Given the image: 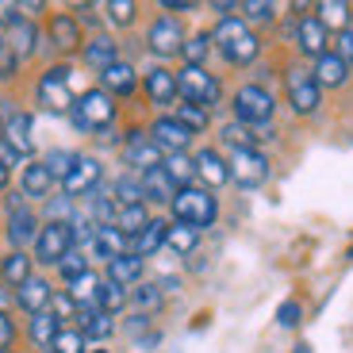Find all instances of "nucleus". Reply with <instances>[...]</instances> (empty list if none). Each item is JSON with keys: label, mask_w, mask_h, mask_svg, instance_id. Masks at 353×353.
<instances>
[{"label": "nucleus", "mask_w": 353, "mask_h": 353, "mask_svg": "<svg viewBox=\"0 0 353 353\" xmlns=\"http://www.w3.org/2000/svg\"><path fill=\"white\" fill-rule=\"evenodd\" d=\"M169 208H173V219L176 223H185V227H192V230H208L215 223V215H219L215 196L208 192V188H196V185L176 188V196H173Z\"/></svg>", "instance_id": "2"}, {"label": "nucleus", "mask_w": 353, "mask_h": 353, "mask_svg": "<svg viewBox=\"0 0 353 353\" xmlns=\"http://www.w3.org/2000/svg\"><path fill=\"white\" fill-rule=\"evenodd\" d=\"M100 176H104L100 161H97V158H88V154H77V161H73L70 176L62 181V192L70 196V200H77V196H88L92 188L100 185Z\"/></svg>", "instance_id": "13"}, {"label": "nucleus", "mask_w": 353, "mask_h": 353, "mask_svg": "<svg viewBox=\"0 0 353 353\" xmlns=\"http://www.w3.org/2000/svg\"><path fill=\"white\" fill-rule=\"evenodd\" d=\"M73 161H77V154H73V150H50L43 158V165L50 169L54 181H65V176H70V169H73Z\"/></svg>", "instance_id": "45"}, {"label": "nucleus", "mask_w": 353, "mask_h": 353, "mask_svg": "<svg viewBox=\"0 0 353 353\" xmlns=\"http://www.w3.org/2000/svg\"><path fill=\"white\" fill-rule=\"evenodd\" d=\"M176 88H181L185 104H200V108H215L223 97V85L203 65H185L176 73Z\"/></svg>", "instance_id": "5"}, {"label": "nucleus", "mask_w": 353, "mask_h": 353, "mask_svg": "<svg viewBox=\"0 0 353 353\" xmlns=\"http://www.w3.org/2000/svg\"><path fill=\"white\" fill-rule=\"evenodd\" d=\"M165 234H169V223H165V219H150V223H146V227H142L139 234L131 239V254L146 261L150 254H158V250L165 246Z\"/></svg>", "instance_id": "26"}, {"label": "nucleus", "mask_w": 353, "mask_h": 353, "mask_svg": "<svg viewBox=\"0 0 353 353\" xmlns=\"http://www.w3.org/2000/svg\"><path fill=\"white\" fill-rule=\"evenodd\" d=\"M104 12H108V19H112L115 27H131L134 16H139V4H134V0H108Z\"/></svg>", "instance_id": "44"}, {"label": "nucleus", "mask_w": 353, "mask_h": 353, "mask_svg": "<svg viewBox=\"0 0 353 353\" xmlns=\"http://www.w3.org/2000/svg\"><path fill=\"white\" fill-rule=\"evenodd\" d=\"M58 273H62V281H65V284H73L77 276H85V273H88L85 254H81V250H70V254H65L62 261H58Z\"/></svg>", "instance_id": "47"}, {"label": "nucleus", "mask_w": 353, "mask_h": 353, "mask_svg": "<svg viewBox=\"0 0 353 353\" xmlns=\"http://www.w3.org/2000/svg\"><path fill=\"white\" fill-rule=\"evenodd\" d=\"M173 119H176V123H185L192 134H200L203 127H208V108H200V104H176Z\"/></svg>", "instance_id": "42"}, {"label": "nucleus", "mask_w": 353, "mask_h": 353, "mask_svg": "<svg viewBox=\"0 0 353 353\" xmlns=\"http://www.w3.org/2000/svg\"><path fill=\"white\" fill-rule=\"evenodd\" d=\"M223 142H227L230 150H257V131L246 123H227L223 127Z\"/></svg>", "instance_id": "40"}, {"label": "nucleus", "mask_w": 353, "mask_h": 353, "mask_svg": "<svg viewBox=\"0 0 353 353\" xmlns=\"http://www.w3.org/2000/svg\"><path fill=\"white\" fill-rule=\"evenodd\" d=\"M92 353H108V350H92Z\"/></svg>", "instance_id": "59"}, {"label": "nucleus", "mask_w": 353, "mask_h": 353, "mask_svg": "<svg viewBox=\"0 0 353 353\" xmlns=\"http://www.w3.org/2000/svg\"><path fill=\"white\" fill-rule=\"evenodd\" d=\"M239 12L250 19V23H273V19H276V4H273V0H246V4H239Z\"/></svg>", "instance_id": "43"}, {"label": "nucleus", "mask_w": 353, "mask_h": 353, "mask_svg": "<svg viewBox=\"0 0 353 353\" xmlns=\"http://www.w3.org/2000/svg\"><path fill=\"white\" fill-rule=\"evenodd\" d=\"M100 88H104L108 97H131L134 88H139V73H134V65H127V62H115V65H108L104 73H100Z\"/></svg>", "instance_id": "20"}, {"label": "nucleus", "mask_w": 353, "mask_h": 353, "mask_svg": "<svg viewBox=\"0 0 353 353\" xmlns=\"http://www.w3.org/2000/svg\"><path fill=\"white\" fill-rule=\"evenodd\" d=\"M50 188H54V176L43 161L23 165V173H19V192H23L27 200H43V196H50Z\"/></svg>", "instance_id": "27"}, {"label": "nucleus", "mask_w": 353, "mask_h": 353, "mask_svg": "<svg viewBox=\"0 0 353 353\" xmlns=\"http://www.w3.org/2000/svg\"><path fill=\"white\" fill-rule=\"evenodd\" d=\"M35 43H39V27L27 16H19L16 23H8V31H4V46H8V54L16 62L31 58V54H35Z\"/></svg>", "instance_id": "16"}, {"label": "nucleus", "mask_w": 353, "mask_h": 353, "mask_svg": "<svg viewBox=\"0 0 353 353\" xmlns=\"http://www.w3.org/2000/svg\"><path fill=\"white\" fill-rule=\"evenodd\" d=\"M31 131H35V119H31L27 112H16V115H8V119H4V142H8L19 158H27V154L35 150Z\"/></svg>", "instance_id": "19"}, {"label": "nucleus", "mask_w": 353, "mask_h": 353, "mask_svg": "<svg viewBox=\"0 0 353 353\" xmlns=\"http://www.w3.org/2000/svg\"><path fill=\"white\" fill-rule=\"evenodd\" d=\"M97 292H100V276L88 269L85 276H77V281L70 284V300L77 303V307H88V303L97 307Z\"/></svg>", "instance_id": "39"}, {"label": "nucleus", "mask_w": 353, "mask_h": 353, "mask_svg": "<svg viewBox=\"0 0 353 353\" xmlns=\"http://www.w3.org/2000/svg\"><path fill=\"white\" fill-rule=\"evenodd\" d=\"M127 165H134L139 173H146V169H158L161 161H165V154L158 150V142L150 139L146 131H127Z\"/></svg>", "instance_id": "14"}, {"label": "nucleus", "mask_w": 353, "mask_h": 353, "mask_svg": "<svg viewBox=\"0 0 353 353\" xmlns=\"http://www.w3.org/2000/svg\"><path fill=\"white\" fill-rule=\"evenodd\" d=\"M311 77H315V85H319V88H342L345 81H350V65H345L334 50H327V54H323V58L315 62Z\"/></svg>", "instance_id": "23"}, {"label": "nucleus", "mask_w": 353, "mask_h": 353, "mask_svg": "<svg viewBox=\"0 0 353 353\" xmlns=\"http://www.w3.org/2000/svg\"><path fill=\"white\" fill-rule=\"evenodd\" d=\"M54 300V288L43 281V276H31V281H23L16 288V307L23 311V315H39V311H46Z\"/></svg>", "instance_id": "18"}, {"label": "nucleus", "mask_w": 353, "mask_h": 353, "mask_svg": "<svg viewBox=\"0 0 353 353\" xmlns=\"http://www.w3.org/2000/svg\"><path fill=\"white\" fill-rule=\"evenodd\" d=\"M315 12H319V23L323 27H338V35L350 31V16H353L350 4H342V0H323Z\"/></svg>", "instance_id": "35"}, {"label": "nucleus", "mask_w": 353, "mask_h": 353, "mask_svg": "<svg viewBox=\"0 0 353 353\" xmlns=\"http://www.w3.org/2000/svg\"><path fill=\"white\" fill-rule=\"evenodd\" d=\"M234 123H246V127H269V119H273L276 112V100L269 88L261 85H242L239 92H234Z\"/></svg>", "instance_id": "4"}, {"label": "nucleus", "mask_w": 353, "mask_h": 353, "mask_svg": "<svg viewBox=\"0 0 353 353\" xmlns=\"http://www.w3.org/2000/svg\"><path fill=\"white\" fill-rule=\"evenodd\" d=\"M0 139H4V119H0Z\"/></svg>", "instance_id": "57"}, {"label": "nucleus", "mask_w": 353, "mask_h": 353, "mask_svg": "<svg viewBox=\"0 0 353 353\" xmlns=\"http://www.w3.org/2000/svg\"><path fill=\"white\" fill-rule=\"evenodd\" d=\"M70 250H77L70 223H43V227H39V239H35V261L39 265H54V269H58V261H62Z\"/></svg>", "instance_id": "7"}, {"label": "nucleus", "mask_w": 353, "mask_h": 353, "mask_svg": "<svg viewBox=\"0 0 353 353\" xmlns=\"http://www.w3.org/2000/svg\"><path fill=\"white\" fill-rule=\"evenodd\" d=\"M161 12H196L192 0H161Z\"/></svg>", "instance_id": "53"}, {"label": "nucleus", "mask_w": 353, "mask_h": 353, "mask_svg": "<svg viewBox=\"0 0 353 353\" xmlns=\"http://www.w3.org/2000/svg\"><path fill=\"white\" fill-rule=\"evenodd\" d=\"M81 58H85V65H92V70L104 73L108 65L119 62V46H115L108 35H92L88 43H81Z\"/></svg>", "instance_id": "24"}, {"label": "nucleus", "mask_w": 353, "mask_h": 353, "mask_svg": "<svg viewBox=\"0 0 353 353\" xmlns=\"http://www.w3.org/2000/svg\"><path fill=\"white\" fill-rule=\"evenodd\" d=\"M196 242H200V230H192V227H185V223H169V234H165V246L173 250V254H192L196 250Z\"/></svg>", "instance_id": "37"}, {"label": "nucleus", "mask_w": 353, "mask_h": 353, "mask_svg": "<svg viewBox=\"0 0 353 353\" xmlns=\"http://www.w3.org/2000/svg\"><path fill=\"white\" fill-rule=\"evenodd\" d=\"M142 181V200H154V203H173L176 196V185L165 176V169H146V173H139Z\"/></svg>", "instance_id": "28"}, {"label": "nucleus", "mask_w": 353, "mask_h": 353, "mask_svg": "<svg viewBox=\"0 0 353 353\" xmlns=\"http://www.w3.org/2000/svg\"><path fill=\"white\" fill-rule=\"evenodd\" d=\"M58 330H62V323H58V315H54L50 307L39 311V315H31V342H35V345L50 350V342L58 338Z\"/></svg>", "instance_id": "33"}, {"label": "nucleus", "mask_w": 353, "mask_h": 353, "mask_svg": "<svg viewBox=\"0 0 353 353\" xmlns=\"http://www.w3.org/2000/svg\"><path fill=\"white\" fill-rule=\"evenodd\" d=\"M181 54H185V65H203V58L212 54V35H196V39H185V46H181Z\"/></svg>", "instance_id": "46"}, {"label": "nucleus", "mask_w": 353, "mask_h": 353, "mask_svg": "<svg viewBox=\"0 0 353 353\" xmlns=\"http://www.w3.org/2000/svg\"><path fill=\"white\" fill-rule=\"evenodd\" d=\"M146 46H150L154 58H173L185 46V27L176 23L173 16H158L150 23V31H146Z\"/></svg>", "instance_id": "11"}, {"label": "nucleus", "mask_w": 353, "mask_h": 353, "mask_svg": "<svg viewBox=\"0 0 353 353\" xmlns=\"http://www.w3.org/2000/svg\"><path fill=\"white\" fill-rule=\"evenodd\" d=\"M227 165H230V181L239 188H261L269 181V158L261 150H234Z\"/></svg>", "instance_id": "9"}, {"label": "nucleus", "mask_w": 353, "mask_h": 353, "mask_svg": "<svg viewBox=\"0 0 353 353\" xmlns=\"http://www.w3.org/2000/svg\"><path fill=\"white\" fill-rule=\"evenodd\" d=\"M46 31H50V43L62 54H70V50L81 46V23H77V16H70V12L50 16V27H46Z\"/></svg>", "instance_id": "22"}, {"label": "nucleus", "mask_w": 353, "mask_h": 353, "mask_svg": "<svg viewBox=\"0 0 353 353\" xmlns=\"http://www.w3.org/2000/svg\"><path fill=\"white\" fill-rule=\"evenodd\" d=\"M39 104H46L50 112H73V88L65 65H50L39 77Z\"/></svg>", "instance_id": "10"}, {"label": "nucleus", "mask_w": 353, "mask_h": 353, "mask_svg": "<svg viewBox=\"0 0 353 353\" xmlns=\"http://www.w3.org/2000/svg\"><path fill=\"white\" fill-rule=\"evenodd\" d=\"M8 176H12V169H8V165H4V161H0V188L8 185Z\"/></svg>", "instance_id": "55"}, {"label": "nucleus", "mask_w": 353, "mask_h": 353, "mask_svg": "<svg viewBox=\"0 0 353 353\" xmlns=\"http://www.w3.org/2000/svg\"><path fill=\"white\" fill-rule=\"evenodd\" d=\"M127 288H119V284L112 281H100V292H97V307L104 311V315H119V311L127 307Z\"/></svg>", "instance_id": "36"}, {"label": "nucleus", "mask_w": 353, "mask_h": 353, "mask_svg": "<svg viewBox=\"0 0 353 353\" xmlns=\"http://www.w3.org/2000/svg\"><path fill=\"white\" fill-rule=\"evenodd\" d=\"M4 50H8V46H4V35H0V58H4Z\"/></svg>", "instance_id": "56"}, {"label": "nucleus", "mask_w": 353, "mask_h": 353, "mask_svg": "<svg viewBox=\"0 0 353 353\" xmlns=\"http://www.w3.org/2000/svg\"><path fill=\"white\" fill-rule=\"evenodd\" d=\"M192 165H196V176H200V181H203L208 188H223V185L230 181V165H227V158H223L219 150H212V146L196 150Z\"/></svg>", "instance_id": "15"}, {"label": "nucleus", "mask_w": 353, "mask_h": 353, "mask_svg": "<svg viewBox=\"0 0 353 353\" xmlns=\"http://www.w3.org/2000/svg\"><path fill=\"white\" fill-rule=\"evenodd\" d=\"M92 254L104 257V261H115L119 254H127V239L119 234V227H97V234H92Z\"/></svg>", "instance_id": "31"}, {"label": "nucleus", "mask_w": 353, "mask_h": 353, "mask_svg": "<svg viewBox=\"0 0 353 353\" xmlns=\"http://www.w3.org/2000/svg\"><path fill=\"white\" fill-rule=\"evenodd\" d=\"M284 88H288V104L296 115H315L323 104V88L315 85L311 70H288L284 73Z\"/></svg>", "instance_id": "8"}, {"label": "nucleus", "mask_w": 353, "mask_h": 353, "mask_svg": "<svg viewBox=\"0 0 353 353\" xmlns=\"http://www.w3.org/2000/svg\"><path fill=\"white\" fill-rule=\"evenodd\" d=\"M50 353H85V334L81 330H58V338L50 342Z\"/></svg>", "instance_id": "48"}, {"label": "nucleus", "mask_w": 353, "mask_h": 353, "mask_svg": "<svg viewBox=\"0 0 353 353\" xmlns=\"http://www.w3.org/2000/svg\"><path fill=\"white\" fill-rule=\"evenodd\" d=\"M127 300L134 303V311H139V315H150V311H158L161 307V288L158 284H134L131 292H127Z\"/></svg>", "instance_id": "38"}, {"label": "nucleus", "mask_w": 353, "mask_h": 353, "mask_svg": "<svg viewBox=\"0 0 353 353\" xmlns=\"http://www.w3.org/2000/svg\"><path fill=\"white\" fill-rule=\"evenodd\" d=\"M161 169H165V176L173 181L176 188H188L196 181V165H192V158H188V154H165Z\"/></svg>", "instance_id": "34"}, {"label": "nucleus", "mask_w": 353, "mask_h": 353, "mask_svg": "<svg viewBox=\"0 0 353 353\" xmlns=\"http://www.w3.org/2000/svg\"><path fill=\"white\" fill-rule=\"evenodd\" d=\"M50 311L58 315V323H65V319H77L81 307L70 300V292H62V296H54V300H50Z\"/></svg>", "instance_id": "49"}, {"label": "nucleus", "mask_w": 353, "mask_h": 353, "mask_svg": "<svg viewBox=\"0 0 353 353\" xmlns=\"http://www.w3.org/2000/svg\"><path fill=\"white\" fill-rule=\"evenodd\" d=\"M142 269H146V261L127 250V254H119L115 261H108V281L119 284V288H134V284H142Z\"/></svg>", "instance_id": "25"}, {"label": "nucleus", "mask_w": 353, "mask_h": 353, "mask_svg": "<svg viewBox=\"0 0 353 353\" xmlns=\"http://www.w3.org/2000/svg\"><path fill=\"white\" fill-rule=\"evenodd\" d=\"M150 223V212H146V203H127V208H119V215H115V227H119V234H123L127 242L139 234L142 227Z\"/></svg>", "instance_id": "32"}, {"label": "nucleus", "mask_w": 353, "mask_h": 353, "mask_svg": "<svg viewBox=\"0 0 353 353\" xmlns=\"http://www.w3.org/2000/svg\"><path fill=\"white\" fill-rule=\"evenodd\" d=\"M212 43H215V50H219L230 65H250L257 54H261V43H257V35L250 31L246 19H239V16L219 19V23H215Z\"/></svg>", "instance_id": "1"}, {"label": "nucleus", "mask_w": 353, "mask_h": 353, "mask_svg": "<svg viewBox=\"0 0 353 353\" xmlns=\"http://www.w3.org/2000/svg\"><path fill=\"white\" fill-rule=\"evenodd\" d=\"M296 43H300V54H307V58H315V62L327 54V27L319 23V16H303L300 19Z\"/></svg>", "instance_id": "21"}, {"label": "nucleus", "mask_w": 353, "mask_h": 353, "mask_svg": "<svg viewBox=\"0 0 353 353\" xmlns=\"http://www.w3.org/2000/svg\"><path fill=\"white\" fill-rule=\"evenodd\" d=\"M70 119L77 131H108L115 123V100L108 97L104 88H88V92H81L73 100Z\"/></svg>", "instance_id": "3"}, {"label": "nucleus", "mask_w": 353, "mask_h": 353, "mask_svg": "<svg viewBox=\"0 0 353 353\" xmlns=\"http://www.w3.org/2000/svg\"><path fill=\"white\" fill-rule=\"evenodd\" d=\"M142 88H146L150 104H158V108L176 104V97H181V88H176V73H169L165 65H154V70L142 77Z\"/></svg>", "instance_id": "17"}, {"label": "nucleus", "mask_w": 353, "mask_h": 353, "mask_svg": "<svg viewBox=\"0 0 353 353\" xmlns=\"http://www.w3.org/2000/svg\"><path fill=\"white\" fill-rule=\"evenodd\" d=\"M112 196H115V203H119V208H127V203H146V200H142V181L134 173L119 176V181L112 185Z\"/></svg>", "instance_id": "41"}, {"label": "nucleus", "mask_w": 353, "mask_h": 353, "mask_svg": "<svg viewBox=\"0 0 353 353\" xmlns=\"http://www.w3.org/2000/svg\"><path fill=\"white\" fill-rule=\"evenodd\" d=\"M0 353H16V350H0Z\"/></svg>", "instance_id": "58"}, {"label": "nucleus", "mask_w": 353, "mask_h": 353, "mask_svg": "<svg viewBox=\"0 0 353 353\" xmlns=\"http://www.w3.org/2000/svg\"><path fill=\"white\" fill-rule=\"evenodd\" d=\"M31 261H35L31 254H23V250H12V254L0 261V281L16 292L23 281H31V276H35V273H31Z\"/></svg>", "instance_id": "30"}, {"label": "nucleus", "mask_w": 353, "mask_h": 353, "mask_svg": "<svg viewBox=\"0 0 353 353\" xmlns=\"http://www.w3.org/2000/svg\"><path fill=\"white\" fill-rule=\"evenodd\" d=\"M350 257H353V250H350Z\"/></svg>", "instance_id": "60"}, {"label": "nucleus", "mask_w": 353, "mask_h": 353, "mask_svg": "<svg viewBox=\"0 0 353 353\" xmlns=\"http://www.w3.org/2000/svg\"><path fill=\"white\" fill-rule=\"evenodd\" d=\"M12 342H16V323L8 311H0V350H12Z\"/></svg>", "instance_id": "51"}, {"label": "nucleus", "mask_w": 353, "mask_h": 353, "mask_svg": "<svg viewBox=\"0 0 353 353\" xmlns=\"http://www.w3.org/2000/svg\"><path fill=\"white\" fill-rule=\"evenodd\" d=\"M4 208H8V242L16 250L35 246V239H39V215L31 212L27 196L23 192H12L8 200H4Z\"/></svg>", "instance_id": "6"}, {"label": "nucleus", "mask_w": 353, "mask_h": 353, "mask_svg": "<svg viewBox=\"0 0 353 353\" xmlns=\"http://www.w3.org/2000/svg\"><path fill=\"white\" fill-rule=\"evenodd\" d=\"M146 134L158 142L161 154H185L188 146H192V131H188L185 123H176L173 115H158V119H154V127Z\"/></svg>", "instance_id": "12"}, {"label": "nucleus", "mask_w": 353, "mask_h": 353, "mask_svg": "<svg viewBox=\"0 0 353 353\" xmlns=\"http://www.w3.org/2000/svg\"><path fill=\"white\" fill-rule=\"evenodd\" d=\"M12 303H16V292H12V288H8V284L0 281V311H8V307H12Z\"/></svg>", "instance_id": "54"}, {"label": "nucleus", "mask_w": 353, "mask_h": 353, "mask_svg": "<svg viewBox=\"0 0 353 353\" xmlns=\"http://www.w3.org/2000/svg\"><path fill=\"white\" fill-rule=\"evenodd\" d=\"M276 323H281V327H296V323H300V303L296 300L281 303V307H276Z\"/></svg>", "instance_id": "50"}, {"label": "nucleus", "mask_w": 353, "mask_h": 353, "mask_svg": "<svg viewBox=\"0 0 353 353\" xmlns=\"http://www.w3.org/2000/svg\"><path fill=\"white\" fill-rule=\"evenodd\" d=\"M77 330L85 338H92V342H104V338L115 330V319L104 315L100 307H81L77 311Z\"/></svg>", "instance_id": "29"}, {"label": "nucleus", "mask_w": 353, "mask_h": 353, "mask_svg": "<svg viewBox=\"0 0 353 353\" xmlns=\"http://www.w3.org/2000/svg\"><path fill=\"white\" fill-rule=\"evenodd\" d=\"M334 54H338V58H342V62L353 70V31H342V35H338V46H334Z\"/></svg>", "instance_id": "52"}]
</instances>
